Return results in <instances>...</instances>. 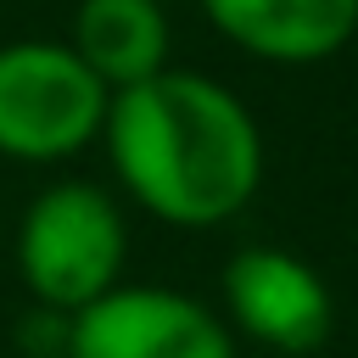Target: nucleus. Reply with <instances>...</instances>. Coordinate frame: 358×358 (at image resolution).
Instances as JSON below:
<instances>
[{"instance_id": "4", "label": "nucleus", "mask_w": 358, "mask_h": 358, "mask_svg": "<svg viewBox=\"0 0 358 358\" xmlns=\"http://www.w3.org/2000/svg\"><path fill=\"white\" fill-rule=\"evenodd\" d=\"M67 358H235V330L190 291L117 280L67 319Z\"/></svg>"}, {"instance_id": "2", "label": "nucleus", "mask_w": 358, "mask_h": 358, "mask_svg": "<svg viewBox=\"0 0 358 358\" xmlns=\"http://www.w3.org/2000/svg\"><path fill=\"white\" fill-rule=\"evenodd\" d=\"M123 257H129V224L112 190L90 179H56L22 207L17 280L34 296V308L73 319L123 280Z\"/></svg>"}, {"instance_id": "1", "label": "nucleus", "mask_w": 358, "mask_h": 358, "mask_svg": "<svg viewBox=\"0 0 358 358\" xmlns=\"http://www.w3.org/2000/svg\"><path fill=\"white\" fill-rule=\"evenodd\" d=\"M106 157L140 213L168 229H218L263 190V129L252 106L190 67H162L106 106Z\"/></svg>"}, {"instance_id": "6", "label": "nucleus", "mask_w": 358, "mask_h": 358, "mask_svg": "<svg viewBox=\"0 0 358 358\" xmlns=\"http://www.w3.org/2000/svg\"><path fill=\"white\" fill-rule=\"evenodd\" d=\"M207 22L268 67H319L358 34V0H201Z\"/></svg>"}, {"instance_id": "3", "label": "nucleus", "mask_w": 358, "mask_h": 358, "mask_svg": "<svg viewBox=\"0 0 358 358\" xmlns=\"http://www.w3.org/2000/svg\"><path fill=\"white\" fill-rule=\"evenodd\" d=\"M112 90L73 56L67 39L0 45V157L50 168L90 151L106 129Z\"/></svg>"}, {"instance_id": "8", "label": "nucleus", "mask_w": 358, "mask_h": 358, "mask_svg": "<svg viewBox=\"0 0 358 358\" xmlns=\"http://www.w3.org/2000/svg\"><path fill=\"white\" fill-rule=\"evenodd\" d=\"M162 6H168V0H162Z\"/></svg>"}, {"instance_id": "7", "label": "nucleus", "mask_w": 358, "mask_h": 358, "mask_svg": "<svg viewBox=\"0 0 358 358\" xmlns=\"http://www.w3.org/2000/svg\"><path fill=\"white\" fill-rule=\"evenodd\" d=\"M67 45L112 95L173 67V28L162 0H78Z\"/></svg>"}, {"instance_id": "5", "label": "nucleus", "mask_w": 358, "mask_h": 358, "mask_svg": "<svg viewBox=\"0 0 358 358\" xmlns=\"http://www.w3.org/2000/svg\"><path fill=\"white\" fill-rule=\"evenodd\" d=\"M224 324L235 341L280 358H308L336 330V296L324 274L285 246H241L224 263Z\"/></svg>"}]
</instances>
